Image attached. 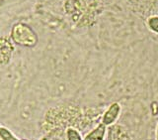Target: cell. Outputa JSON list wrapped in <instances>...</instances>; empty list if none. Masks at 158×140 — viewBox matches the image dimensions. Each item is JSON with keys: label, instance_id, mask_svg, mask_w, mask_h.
Returning <instances> with one entry per match:
<instances>
[{"label": "cell", "instance_id": "cell-1", "mask_svg": "<svg viewBox=\"0 0 158 140\" xmlns=\"http://www.w3.org/2000/svg\"><path fill=\"white\" fill-rule=\"evenodd\" d=\"M13 41L21 46L32 47L35 46L38 41L36 34L26 25L18 24L14 27L12 31Z\"/></svg>", "mask_w": 158, "mask_h": 140}, {"label": "cell", "instance_id": "cell-2", "mask_svg": "<svg viewBox=\"0 0 158 140\" xmlns=\"http://www.w3.org/2000/svg\"><path fill=\"white\" fill-rule=\"evenodd\" d=\"M120 111H121L120 104L117 102L111 104L110 107L108 108V111L105 112V114H104L103 119H102V123L105 124V125H111L112 123L115 122Z\"/></svg>", "mask_w": 158, "mask_h": 140}, {"label": "cell", "instance_id": "cell-3", "mask_svg": "<svg viewBox=\"0 0 158 140\" xmlns=\"http://www.w3.org/2000/svg\"><path fill=\"white\" fill-rule=\"evenodd\" d=\"M41 140H67L66 133L62 128H54L49 132H48Z\"/></svg>", "mask_w": 158, "mask_h": 140}, {"label": "cell", "instance_id": "cell-4", "mask_svg": "<svg viewBox=\"0 0 158 140\" xmlns=\"http://www.w3.org/2000/svg\"><path fill=\"white\" fill-rule=\"evenodd\" d=\"M105 132H106V125L101 123L94 130H92L89 133L88 135H86L84 140H103L104 136H105Z\"/></svg>", "mask_w": 158, "mask_h": 140}, {"label": "cell", "instance_id": "cell-5", "mask_svg": "<svg viewBox=\"0 0 158 140\" xmlns=\"http://www.w3.org/2000/svg\"><path fill=\"white\" fill-rule=\"evenodd\" d=\"M0 140H20L9 130L7 127H5L0 124Z\"/></svg>", "mask_w": 158, "mask_h": 140}, {"label": "cell", "instance_id": "cell-6", "mask_svg": "<svg viewBox=\"0 0 158 140\" xmlns=\"http://www.w3.org/2000/svg\"><path fill=\"white\" fill-rule=\"evenodd\" d=\"M66 139L67 140H82L81 135L79 134V132L72 127H68L66 129Z\"/></svg>", "mask_w": 158, "mask_h": 140}, {"label": "cell", "instance_id": "cell-7", "mask_svg": "<svg viewBox=\"0 0 158 140\" xmlns=\"http://www.w3.org/2000/svg\"><path fill=\"white\" fill-rule=\"evenodd\" d=\"M148 26L156 33H158V16H152L148 19Z\"/></svg>", "mask_w": 158, "mask_h": 140}, {"label": "cell", "instance_id": "cell-8", "mask_svg": "<svg viewBox=\"0 0 158 140\" xmlns=\"http://www.w3.org/2000/svg\"><path fill=\"white\" fill-rule=\"evenodd\" d=\"M157 140H158V128H157Z\"/></svg>", "mask_w": 158, "mask_h": 140}]
</instances>
